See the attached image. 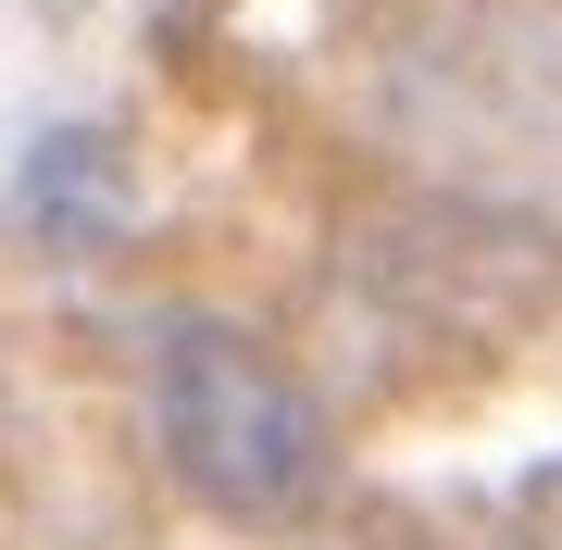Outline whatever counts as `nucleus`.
I'll list each match as a JSON object with an SVG mask.
<instances>
[{
  "instance_id": "nucleus-2",
  "label": "nucleus",
  "mask_w": 562,
  "mask_h": 550,
  "mask_svg": "<svg viewBox=\"0 0 562 550\" xmlns=\"http://www.w3.org/2000/svg\"><path fill=\"white\" fill-rule=\"evenodd\" d=\"M13 213H25V238H63V250L113 238V225H125V176H113V138H88V125L38 138V150H25V188H13Z\"/></svg>"
},
{
  "instance_id": "nucleus-1",
  "label": "nucleus",
  "mask_w": 562,
  "mask_h": 550,
  "mask_svg": "<svg viewBox=\"0 0 562 550\" xmlns=\"http://www.w3.org/2000/svg\"><path fill=\"white\" fill-rule=\"evenodd\" d=\"M150 426L176 489L225 526H301L338 489V438H325L313 388L288 375V350H262L225 313H176L150 338Z\"/></svg>"
}]
</instances>
